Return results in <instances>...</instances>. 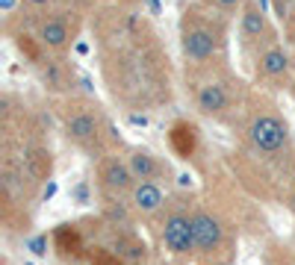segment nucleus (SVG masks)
<instances>
[{"mask_svg":"<svg viewBox=\"0 0 295 265\" xmlns=\"http://www.w3.org/2000/svg\"><path fill=\"white\" fill-rule=\"evenodd\" d=\"M228 44V15L213 9L207 0L189 6L180 18V53L192 68L213 65Z\"/></svg>","mask_w":295,"mask_h":265,"instance_id":"f257e3e1","label":"nucleus"},{"mask_svg":"<svg viewBox=\"0 0 295 265\" xmlns=\"http://www.w3.org/2000/svg\"><path fill=\"white\" fill-rule=\"evenodd\" d=\"M103 130H106V124H103V115L98 106H92L86 100H71L62 109V133L71 145L95 150L103 139Z\"/></svg>","mask_w":295,"mask_h":265,"instance_id":"f03ea898","label":"nucleus"},{"mask_svg":"<svg viewBox=\"0 0 295 265\" xmlns=\"http://www.w3.org/2000/svg\"><path fill=\"white\" fill-rule=\"evenodd\" d=\"M192 212L195 209H186V206H168L165 218L160 224L163 248L174 260H186L195 254V218H192Z\"/></svg>","mask_w":295,"mask_h":265,"instance_id":"7ed1b4c3","label":"nucleus"},{"mask_svg":"<svg viewBox=\"0 0 295 265\" xmlns=\"http://www.w3.org/2000/svg\"><path fill=\"white\" fill-rule=\"evenodd\" d=\"M35 38L44 44V50L50 53H65L74 41H77V32H80V18L77 12H68V9H53L47 15H41L35 24Z\"/></svg>","mask_w":295,"mask_h":265,"instance_id":"20e7f679","label":"nucleus"},{"mask_svg":"<svg viewBox=\"0 0 295 265\" xmlns=\"http://www.w3.org/2000/svg\"><path fill=\"white\" fill-rule=\"evenodd\" d=\"M248 142L257 153L275 156L290 145V127L278 112H257L248 124Z\"/></svg>","mask_w":295,"mask_h":265,"instance_id":"39448f33","label":"nucleus"},{"mask_svg":"<svg viewBox=\"0 0 295 265\" xmlns=\"http://www.w3.org/2000/svg\"><path fill=\"white\" fill-rule=\"evenodd\" d=\"M95 174H98V186L106 198H130V192L136 186V177L127 165V156H115V153L100 156Z\"/></svg>","mask_w":295,"mask_h":265,"instance_id":"423d86ee","label":"nucleus"},{"mask_svg":"<svg viewBox=\"0 0 295 265\" xmlns=\"http://www.w3.org/2000/svg\"><path fill=\"white\" fill-rule=\"evenodd\" d=\"M127 165L136 177V183H163L171 177V168L163 156H157L148 147H130L127 153Z\"/></svg>","mask_w":295,"mask_h":265,"instance_id":"0eeeda50","label":"nucleus"},{"mask_svg":"<svg viewBox=\"0 0 295 265\" xmlns=\"http://www.w3.org/2000/svg\"><path fill=\"white\" fill-rule=\"evenodd\" d=\"M230 86L225 83V80H219V77H213V80H204L201 86H198V91H195V106H198V112L201 115H207V118H222L228 109H230Z\"/></svg>","mask_w":295,"mask_h":265,"instance_id":"6e6552de","label":"nucleus"},{"mask_svg":"<svg viewBox=\"0 0 295 265\" xmlns=\"http://www.w3.org/2000/svg\"><path fill=\"white\" fill-rule=\"evenodd\" d=\"M89 248L92 245H86V239H83V230L77 227V224H59L56 230H53V251H56V257H62L65 263H89Z\"/></svg>","mask_w":295,"mask_h":265,"instance_id":"1a4fd4ad","label":"nucleus"},{"mask_svg":"<svg viewBox=\"0 0 295 265\" xmlns=\"http://www.w3.org/2000/svg\"><path fill=\"white\" fill-rule=\"evenodd\" d=\"M195 254H216L225 245V224L210 209H195Z\"/></svg>","mask_w":295,"mask_h":265,"instance_id":"9d476101","label":"nucleus"},{"mask_svg":"<svg viewBox=\"0 0 295 265\" xmlns=\"http://www.w3.org/2000/svg\"><path fill=\"white\" fill-rule=\"evenodd\" d=\"M127 201H130V206H133V212L139 218H154V215H160L168 206L163 183H136Z\"/></svg>","mask_w":295,"mask_h":265,"instance_id":"9b49d317","label":"nucleus"},{"mask_svg":"<svg viewBox=\"0 0 295 265\" xmlns=\"http://www.w3.org/2000/svg\"><path fill=\"white\" fill-rule=\"evenodd\" d=\"M269 32H272L269 29V18L260 9V3L257 0H245L242 3V15H239V35H242V41L254 44V41H260Z\"/></svg>","mask_w":295,"mask_h":265,"instance_id":"f8f14e48","label":"nucleus"},{"mask_svg":"<svg viewBox=\"0 0 295 265\" xmlns=\"http://www.w3.org/2000/svg\"><path fill=\"white\" fill-rule=\"evenodd\" d=\"M38 80H41V86H44L47 91L65 94V91L74 88V71L68 68L65 59H44V62L38 65Z\"/></svg>","mask_w":295,"mask_h":265,"instance_id":"ddd939ff","label":"nucleus"},{"mask_svg":"<svg viewBox=\"0 0 295 265\" xmlns=\"http://www.w3.org/2000/svg\"><path fill=\"white\" fill-rule=\"evenodd\" d=\"M21 171L33 180V183H44L50 180V171H53V153L41 145H33L24 150L21 156Z\"/></svg>","mask_w":295,"mask_h":265,"instance_id":"4468645a","label":"nucleus"},{"mask_svg":"<svg viewBox=\"0 0 295 265\" xmlns=\"http://www.w3.org/2000/svg\"><path fill=\"white\" fill-rule=\"evenodd\" d=\"M290 71V56L281 44H269L260 56H257V77L263 80H281Z\"/></svg>","mask_w":295,"mask_h":265,"instance_id":"2eb2a0df","label":"nucleus"},{"mask_svg":"<svg viewBox=\"0 0 295 265\" xmlns=\"http://www.w3.org/2000/svg\"><path fill=\"white\" fill-rule=\"evenodd\" d=\"M168 145H171L174 156L192 159V153H195V147H198V130H195V124H189V121H174L171 130H168Z\"/></svg>","mask_w":295,"mask_h":265,"instance_id":"dca6fc26","label":"nucleus"},{"mask_svg":"<svg viewBox=\"0 0 295 265\" xmlns=\"http://www.w3.org/2000/svg\"><path fill=\"white\" fill-rule=\"evenodd\" d=\"M112 251H115L118 257H124L127 263H145V260H148V248H145L142 239L133 236V233H115Z\"/></svg>","mask_w":295,"mask_h":265,"instance_id":"f3484780","label":"nucleus"},{"mask_svg":"<svg viewBox=\"0 0 295 265\" xmlns=\"http://www.w3.org/2000/svg\"><path fill=\"white\" fill-rule=\"evenodd\" d=\"M15 47H18V50L27 56V62H33L35 68L47 59V56H44V44H41L35 35H30V32H15Z\"/></svg>","mask_w":295,"mask_h":265,"instance_id":"a211bd4d","label":"nucleus"},{"mask_svg":"<svg viewBox=\"0 0 295 265\" xmlns=\"http://www.w3.org/2000/svg\"><path fill=\"white\" fill-rule=\"evenodd\" d=\"M89 265H130L124 257H118L112 248H100V245H92L89 248Z\"/></svg>","mask_w":295,"mask_h":265,"instance_id":"6ab92c4d","label":"nucleus"},{"mask_svg":"<svg viewBox=\"0 0 295 265\" xmlns=\"http://www.w3.org/2000/svg\"><path fill=\"white\" fill-rule=\"evenodd\" d=\"M213 9H219V12H225V15H230V12H236V9H242V3L245 0H207Z\"/></svg>","mask_w":295,"mask_h":265,"instance_id":"aec40b11","label":"nucleus"},{"mask_svg":"<svg viewBox=\"0 0 295 265\" xmlns=\"http://www.w3.org/2000/svg\"><path fill=\"white\" fill-rule=\"evenodd\" d=\"M27 248H30L33 257H47V236H35V239H30Z\"/></svg>","mask_w":295,"mask_h":265,"instance_id":"412c9836","label":"nucleus"},{"mask_svg":"<svg viewBox=\"0 0 295 265\" xmlns=\"http://www.w3.org/2000/svg\"><path fill=\"white\" fill-rule=\"evenodd\" d=\"M24 6H30V9H47V6H53L56 0H21Z\"/></svg>","mask_w":295,"mask_h":265,"instance_id":"4be33fe9","label":"nucleus"},{"mask_svg":"<svg viewBox=\"0 0 295 265\" xmlns=\"http://www.w3.org/2000/svg\"><path fill=\"white\" fill-rule=\"evenodd\" d=\"M130 121H133V124H142V127H145V124H148V115H130Z\"/></svg>","mask_w":295,"mask_h":265,"instance_id":"5701e85b","label":"nucleus"},{"mask_svg":"<svg viewBox=\"0 0 295 265\" xmlns=\"http://www.w3.org/2000/svg\"><path fill=\"white\" fill-rule=\"evenodd\" d=\"M290 209L295 212V189H293V195H290Z\"/></svg>","mask_w":295,"mask_h":265,"instance_id":"b1692460","label":"nucleus"},{"mask_svg":"<svg viewBox=\"0 0 295 265\" xmlns=\"http://www.w3.org/2000/svg\"><path fill=\"white\" fill-rule=\"evenodd\" d=\"M124 3H139V0H124Z\"/></svg>","mask_w":295,"mask_h":265,"instance_id":"393cba45","label":"nucleus"}]
</instances>
